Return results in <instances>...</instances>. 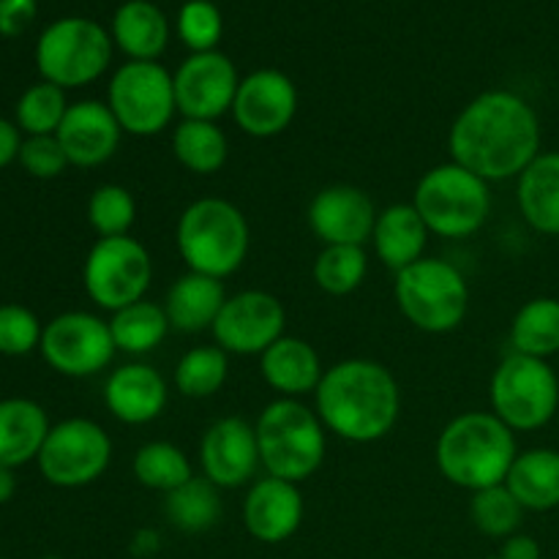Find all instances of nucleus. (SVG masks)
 Masks as SVG:
<instances>
[{"mask_svg":"<svg viewBox=\"0 0 559 559\" xmlns=\"http://www.w3.org/2000/svg\"><path fill=\"white\" fill-rule=\"evenodd\" d=\"M544 142L540 118L516 91H484L462 107L448 131L451 162L486 183L516 180L538 158Z\"/></svg>","mask_w":559,"mask_h":559,"instance_id":"nucleus-1","label":"nucleus"},{"mask_svg":"<svg viewBox=\"0 0 559 559\" xmlns=\"http://www.w3.org/2000/svg\"><path fill=\"white\" fill-rule=\"evenodd\" d=\"M314 409L328 435L353 445L385 440L402 415V388L388 366L347 358L328 366L314 391Z\"/></svg>","mask_w":559,"mask_h":559,"instance_id":"nucleus-2","label":"nucleus"},{"mask_svg":"<svg viewBox=\"0 0 559 559\" xmlns=\"http://www.w3.org/2000/svg\"><path fill=\"white\" fill-rule=\"evenodd\" d=\"M516 456V431L508 429L491 409H473L448 420L435 445V462L442 478L469 495L506 484Z\"/></svg>","mask_w":559,"mask_h":559,"instance_id":"nucleus-3","label":"nucleus"},{"mask_svg":"<svg viewBox=\"0 0 559 559\" xmlns=\"http://www.w3.org/2000/svg\"><path fill=\"white\" fill-rule=\"evenodd\" d=\"M175 246L186 271L224 282L243 267L251 249V229L235 202L202 197L180 213Z\"/></svg>","mask_w":559,"mask_h":559,"instance_id":"nucleus-4","label":"nucleus"},{"mask_svg":"<svg viewBox=\"0 0 559 559\" xmlns=\"http://www.w3.org/2000/svg\"><path fill=\"white\" fill-rule=\"evenodd\" d=\"M254 431L265 475L300 486L325 462L328 429L300 399H273L254 420Z\"/></svg>","mask_w":559,"mask_h":559,"instance_id":"nucleus-5","label":"nucleus"},{"mask_svg":"<svg viewBox=\"0 0 559 559\" xmlns=\"http://www.w3.org/2000/svg\"><path fill=\"white\" fill-rule=\"evenodd\" d=\"M413 205L435 238L464 240L489 222L491 189L462 164L445 162L424 173L415 186Z\"/></svg>","mask_w":559,"mask_h":559,"instance_id":"nucleus-6","label":"nucleus"},{"mask_svg":"<svg viewBox=\"0 0 559 559\" xmlns=\"http://www.w3.org/2000/svg\"><path fill=\"white\" fill-rule=\"evenodd\" d=\"M393 298L404 320L418 331L453 333L469 311V284L453 262L424 257L396 273Z\"/></svg>","mask_w":559,"mask_h":559,"instance_id":"nucleus-7","label":"nucleus"},{"mask_svg":"<svg viewBox=\"0 0 559 559\" xmlns=\"http://www.w3.org/2000/svg\"><path fill=\"white\" fill-rule=\"evenodd\" d=\"M115 44L107 27L91 16H60L36 41V69L41 80L76 91L107 74Z\"/></svg>","mask_w":559,"mask_h":559,"instance_id":"nucleus-8","label":"nucleus"},{"mask_svg":"<svg viewBox=\"0 0 559 559\" xmlns=\"http://www.w3.org/2000/svg\"><path fill=\"white\" fill-rule=\"evenodd\" d=\"M491 413L516 435L549 426L559 413V377L549 360L508 353L489 380Z\"/></svg>","mask_w":559,"mask_h":559,"instance_id":"nucleus-9","label":"nucleus"},{"mask_svg":"<svg viewBox=\"0 0 559 559\" xmlns=\"http://www.w3.org/2000/svg\"><path fill=\"white\" fill-rule=\"evenodd\" d=\"M107 107L129 136H158L178 118L173 71L158 60H126L107 82Z\"/></svg>","mask_w":559,"mask_h":559,"instance_id":"nucleus-10","label":"nucleus"},{"mask_svg":"<svg viewBox=\"0 0 559 559\" xmlns=\"http://www.w3.org/2000/svg\"><path fill=\"white\" fill-rule=\"evenodd\" d=\"M153 282V257L131 235L98 238L82 262V287L102 311H118L147 298Z\"/></svg>","mask_w":559,"mask_h":559,"instance_id":"nucleus-11","label":"nucleus"},{"mask_svg":"<svg viewBox=\"0 0 559 559\" xmlns=\"http://www.w3.org/2000/svg\"><path fill=\"white\" fill-rule=\"evenodd\" d=\"M36 464L49 486L82 489V486L96 484L109 469L112 440L96 420L66 418L52 424Z\"/></svg>","mask_w":559,"mask_h":559,"instance_id":"nucleus-12","label":"nucleus"},{"mask_svg":"<svg viewBox=\"0 0 559 559\" xmlns=\"http://www.w3.org/2000/svg\"><path fill=\"white\" fill-rule=\"evenodd\" d=\"M47 366L71 380L96 377L115 360L112 333L109 322L93 311H63L44 322L41 347H38Z\"/></svg>","mask_w":559,"mask_h":559,"instance_id":"nucleus-13","label":"nucleus"},{"mask_svg":"<svg viewBox=\"0 0 559 559\" xmlns=\"http://www.w3.org/2000/svg\"><path fill=\"white\" fill-rule=\"evenodd\" d=\"M287 331V311L273 293L265 289H240L227 295L216 322H213V344L227 355L260 358L273 342Z\"/></svg>","mask_w":559,"mask_h":559,"instance_id":"nucleus-14","label":"nucleus"},{"mask_svg":"<svg viewBox=\"0 0 559 559\" xmlns=\"http://www.w3.org/2000/svg\"><path fill=\"white\" fill-rule=\"evenodd\" d=\"M175 102L178 115L189 120H222L233 112L240 74L233 58L218 49L194 52L175 69Z\"/></svg>","mask_w":559,"mask_h":559,"instance_id":"nucleus-15","label":"nucleus"},{"mask_svg":"<svg viewBox=\"0 0 559 559\" xmlns=\"http://www.w3.org/2000/svg\"><path fill=\"white\" fill-rule=\"evenodd\" d=\"M229 115L246 136L273 140L287 131L298 115V87L284 71L257 69L240 76Z\"/></svg>","mask_w":559,"mask_h":559,"instance_id":"nucleus-16","label":"nucleus"},{"mask_svg":"<svg viewBox=\"0 0 559 559\" xmlns=\"http://www.w3.org/2000/svg\"><path fill=\"white\" fill-rule=\"evenodd\" d=\"M200 469L202 478L218 489H240L254 484L257 473L262 469L254 424L229 415L207 426L200 442Z\"/></svg>","mask_w":559,"mask_h":559,"instance_id":"nucleus-17","label":"nucleus"},{"mask_svg":"<svg viewBox=\"0 0 559 559\" xmlns=\"http://www.w3.org/2000/svg\"><path fill=\"white\" fill-rule=\"evenodd\" d=\"M377 205L349 183L325 186L309 202V229L322 246H366L377 222Z\"/></svg>","mask_w":559,"mask_h":559,"instance_id":"nucleus-18","label":"nucleus"},{"mask_svg":"<svg viewBox=\"0 0 559 559\" xmlns=\"http://www.w3.org/2000/svg\"><path fill=\"white\" fill-rule=\"evenodd\" d=\"M55 136L63 145L71 167L93 169L107 164L118 153L123 129H120L118 118L107 107V102L82 98V102L71 104Z\"/></svg>","mask_w":559,"mask_h":559,"instance_id":"nucleus-19","label":"nucleus"},{"mask_svg":"<svg viewBox=\"0 0 559 559\" xmlns=\"http://www.w3.org/2000/svg\"><path fill=\"white\" fill-rule=\"evenodd\" d=\"M304 495L298 484L262 475L249 486L243 497L246 533L267 546L284 544L304 524Z\"/></svg>","mask_w":559,"mask_h":559,"instance_id":"nucleus-20","label":"nucleus"},{"mask_svg":"<svg viewBox=\"0 0 559 559\" xmlns=\"http://www.w3.org/2000/svg\"><path fill=\"white\" fill-rule=\"evenodd\" d=\"M102 399L118 424L145 426L162 418L167 409L169 382L145 360H129L109 371Z\"/></svg>","mask_w":559,"mask_h":559,"instance_id":"nucleus-21","label":"nucleus"},{"mask_svg":"<svg viewBox=\"0 0 559 559\" xmlns=\"http://www.w3.org/2000/svg\"><path fill=\"white\" fill-rule=\"evenodd\" d=\"M260 374L278 399H304L314 396L325 366L314 344L284 333L260 355Z\"/></svg>","mask_w":559,"mask_h":559,"instance_id":"nucleus-22","label":"nucleus"},{"mask_svg":"<svg viewBox=\"0 0 559 559\" xmlns=\"http://www.w3.org/2000/svg\"><path fill=\"white\" fill-rule=\"evenodd\" d=\"M429 238V227L415 211L413 202H396V205H388L377 213L369 243L380 265L399 273L413 262L424 260Z\"/></svg>","mask_w":559,"mask_h":559,"instance_id":"nucleus-23","label":"nucleus"},{"mask_svg":"<svg viewBox=\"0 0 559 559\" xmlns=\"http://www.w3.org/2000/svg\"><path fill=\"white\" fill-rule=\"evenodd\" d=\"M49 429V415L38 402L25 396L0 399V464L20 469L36 462Z\"/></svg>","mask_w":559,"mask_h":559,"instance_id":"nucleus-24","label":"nucleus"},{"mask_svg":"<svg viewBox=\"0 0 559 559\" xmlns=\"http://www.w3.org/2000/svg\"><path fill=\"white\" fill-rule=\"evenodd\" d=\"M169 33L173 27L167 14L153 0H126L109 25L115 49H120L126 60H158L167 52Z\"/></svg>","mask_w":559,"mask_h":559,"instance_id":"nucleus-25","label":"nucleus"},{"mask_svg":"<svg viewBox=\"0 0 559 559\" xmlns=\"http://www.w3.org/2000/svg\"><path fill=\"white\" fill-rule=\"evenodd\" d=\"M227 300L224 282L202 273L186 271L173 282V287L164 295V311L169 317L173 331L180 333H202L211 331Z\"/></svg>","mask_w":559,"mask_h":559,"instance_id":"nucleus-26","label":"nucleus"},{"mask_svg":"<svg viewBox=\"0 0 559 559\" xmlns=\"http://www.w3.org/2000/svg\"><path fill=\"white\" fill-rule=\"evenodd\" d=\"M516 205L535 233L559 238V151H540L519 175Z\"/></svg>","mask_w":559,"mask_h":559,"instance_id":"nucleus-27","label":"nucleus"},{"mask_svg":"<svg viewBox=\"0 0 559 559\" xmlns=\"http://www.w3.org/2000/svg\"><path fill=\"white\" fill-rule=\"evenodd\" d=\"M506 486L524 511L546 513L559 508V451L557 448H527L519 451Z\"/></svg>","mask_w":559,"mask_h":559,"instance_id":"nucleus-28","label":"nucleus"},{"mask_svg":"<svg viewBox=\"0 0 559 559\" xmlns=\"http://www.w3.org/2000/svg\"><path fill=\"white\" fill-rule=\"evenodd\" d=\"M109 333H112L115 349L131 358H142L158 349L173 331L169 317L162 304L153 300H136V304L126 306L109 314Z\"/></svg>","mask_w":559,"mask_h":559,"instance_id":"nucleus-29","label":"nucleus"},{"mask_svg":"<svg viewBox=\"0 0 559 559\" xmlns=\"http://www.w3.org/2000/svg\"><path fill=\"white\" fill-rule=\"evenodd\" d=\"M173 156L194 175H213L227 164L229 140L216 120L180 118L173 126Z\"/></svg>","mask_w":559,"mask_h":559,"instance_id":"nucleus-30","label":"nucleus"},{"mask_svg":"<svg viewBox=\"0 0 559 559\" xmlns=\"http://www.w3.org/2000/svg\"><path fill=\"white\" fill-rule=\"evenodd\" d=\"M511 353L549 360L559 353V298L527 300L511 320Z\"/></svg>","mask_w":559,"mask_h":559,"instance_id":"nucleus-31","label":"nucleus"},{"mask_svg":"<svg viewBox=\"0 0 559 559\" xmlns=\"http://www.w3.org/2000/svg\"><path fill=\"white\" fill-rule=\"evenodd\" d=\"M222 489L202 475H194L183 486L164 495V516L175 530L186 535H200L213 530L222 519Z\"/></svg>","mask_w":559,"mask_h":559,"instance_id":"nucleus-32","label":"nucleus"},{"mask_svg":"<svg viewBox=\"0 0 559 559\" xmlns=\"http://www.w3.org/2000/svg\"><path fill=\"white\" fill-rule=\"evenodd\" d=\"M131 473H134L136 484L158 491V495H169L186 480L194 478L189 453L167 440H151L136 448L134 459H131Z\"/></svg>","mask_w":559,"mask_h":559,"instance_id":"nucleus-33","label":"nucleus"},{"mask_svg":"<svg viewBox=\"0 0 559 559\" xmlns=\"http://www.w3.org/2000/svg\"><path fill=\"white\" fill-rule=\"evenodd\" d=\"M229 377V355L216 344L191 347L173 369V385L186 399H211Z\"/></svg>","mask_w":559,"mask_h":559,"instance_id":"nucleus-34","label":"nucleus"},{"mask_svg":"<svg viewBox=\"0 0 559 559\" xmlns=\"http://www.w3.org/2000/svg\"><path fill=\"white\" fill-rule=\"evenodd\" d=\"M314 284L325 295L347 298L355 289L364 287L369 276V254L366 246H322L311 267Z\"/></svg>","mask_w":559,"mask_h":559,"instance_id":"nucleus-35","label":"nucleus"},{"mask_svg":"<svg viewBox=\"0 0 559 559\" xmlns=\"http://www.w3.org/2000/svg\"><path fill=\"white\" fill-rule=\"evenodd\" d=\"M69 98L63 87L41 80L27 87L14 107V123L25 136H49L58 134L66 112H69Z\"/></svg>","mask_w":559,"mask_h":559,"instance_id":"nucleus-36","label":"nucleus"},{"mask_svg":"<svg viewBox=\"0 0 559 559\" xmlns=\"http://www.w3.org/2000/svg\"><path fill=\"white\" fill-rule=\"evenodd\" d=\"M524 513L527 511L519 506V500L506 484L473 491V497H469V522L486 538L506 540L516 535L522 530Z\"/></svg>","mask_w":559,"mask_h":559,"instance_id":"nucleus-37","label":"nucleus"},{"mask_svg":"<svg viewBox=\"0 0 559 559\" xmlns=\"http://www.w3.org/2000/svg\"><path fill=\"white\" fill-rule=\"evenodd\" d=\"M136 222V200L126 186L102 183L87 200V224L98 238L131 235Z\"/></svg>","mask_w":559,"mask_h":559,"instance_id":"nucleus-38","label":"nucleus"},{"mask_svg":"<svg viewBox=\"0 0 559 559\" xmlns=\"http://www.w3.org/2000/svg\"><path fill=\"white\" fill-rule=\"evenodd\" d=\"M175 33L191 55L213 52L224 36V16L213 0H186L175 20Z\"/></svg>","mask_w":559,"mask_h":559,"instance_id":"nucleus-39","label":"nucleus"},{"mask_svg":"<svg viewBox=\"0 0 559 559\" xmlns=\"http://www.w3.org/2000/svg\"><path fill=\"white\" fill-rule=\"evenodd\" d=\"M44 322L22 304L0 306V355L25 358L41 347Z\"/></svg>","mask_w":559,"mask_h":559,"instance_id":"nucleus-40","label":"nucleus"},{"mask_svg":"<svg viewBox=\"0 0 559 559\" xmlns=\"http://www.w3.org/2000/svg\"><path fill=\"white\" fill-rule=\"evenodd\" d=\"M16 162H20V167L25 169L31 178H38V180H52L71 167L69 158H66L63 153V145H60L55 134L25 136Z\"/></svg>","mask_w":559,"mask_h":559,"instance_id":"nucleus-41","label":"nucleus"},{"mask_svg":"<svg viewBox=\"0 0 559 559\" xmlns=\"http://www.w3.org/2000/svg\"><path fill=\"white\" fill-rule=\"evenodd\" d=\"M38 0H0V36H22L36 22Z\"/></svg>","mask_w":559,"mask_h":559,"instance_id":"nucleus-42","label":"nucleus"},{"mask_svg":"<svg viewBox=\"0 0 559 559\" xmlns=\"http://www.w3.org/2000/svg\"><path fill=\"white\" fill-rule=\"evenodd\" d=\"M22 140H25V134L20 131V126L9 118H0V169H5L20 158Z\"/></svg>","mask_w":559,"mask_h":559,"instance_id":"nucleus-43","label":"nucleus"},{"mask_svg":"<svg viewBox=\"0 0 559 559\" xmlns=\"http://www.w3.org/2000/svg\"><path fill=\"white\" fill-rule=\"evenodd\" d=\"M500 559H540L544 551H540V544L527 533H516L511 538L502 540L500 546Z\"/></svg>","mask_w":559,"mask_h":559,"instance_id":"nucleus-44","label":"nucleus"},{"mask_svg":"<svg viewBox=\"0 0 559 559\" xmlns=\"http://www.w3.org/2000/svg\"><path fill=\"white\" fill-rule=\"evenodd\" d=\"M158 546H162V538H158L156 530H140V533L134 535L131 551H134V555L142 557V559H153V555L158 551Z\"/></svg>","mask_w":559,"mask_h":559,"instance_id":"nucleus-45","label":"nucleus"},{"mask_svg":"<svg viewBox=\"0 0 559 559\" xmlns=\"http://www.w3.org/2000/svg\"><path fill=\"white\" fill-rule=\"evenodd\" d=\"M16 495V469L0 464V506L14 500Z\"/></svg>","mask_w":559,"mask_h":559,"instance_id":"nucleus-46","label":"nucleus"},{"mask_svg":"<svg viewBox=\"0 0 559 559\" xmlns=\"http://www.w3.org/2000/svg\"><path fill=\"white\" fill-rule=\"evenodd\" d=\"M41 559H63V557H41Z\"/></svg>","mask_w":559,"mask_h":559,"instance_id":"nucleus-47","label":"nucleus"},{"mask_svg":"<svg viewBox=\"0 0 559 559\" xmlns=\"http://www.w3.org/2000/svg\"><path fill=\"white\" fill-rule=\"evenodd\" d=\"M484 559H500V557H484Z\"/></svg>","mask_w":559,"mask_h":559,"instance_id":"nucleus-48","label":"nucleus"},{"mask_svg":"<svg viewBox=\"0 0 559 559\" xmlns=\"http://www.w3.org/2000/svg\"><path fill=\"white\" fill-rule=\"evenodd\" d=\"M557 420H559V413H557Z\"/></svg>","mask_w":559,"mask_h":559,"instance_id":"nucleus-49","label":"nucleus"},{"mask_svg":"<svg viewBox=\"0 0 559 559\" xmlns=\"http://www.w3.org/2000/svg\"><path fill=\"white\" fill-rule=\"evenodd\" d=\"M0 559H3V557H0Z\"/></svg>","mask_w":559,"mask_h":559,"instance_id":"nucleus-50","label":"nucleus"}]
</instances>
